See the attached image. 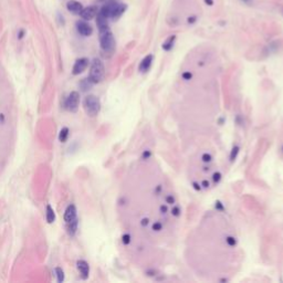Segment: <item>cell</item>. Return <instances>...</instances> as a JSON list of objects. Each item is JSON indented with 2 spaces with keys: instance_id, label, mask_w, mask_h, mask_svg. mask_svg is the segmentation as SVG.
<instances>
[{
  "instance_id": "cell-1",
  "label": "cell",
  "mask_w": 283,
  "mask_h": 283,
  "mask_svg": "<svg viewBox=\"0 0 283 283\" xmlns=\"http://www.w3.org/2000/svg\"><path fill=\"white\" fill-rule=\"evenodd\" d=\"M104 75H105V68L102 60L98 58L93 59V61L91 62V67H90L89 76H87L89 80L93 84H98L103 81Z\"/></svg>"
},
{
  "instance_id": "cell-2",
  "label": "cell",
  "mask_w": 283,
  "mask_h": 283,
  "mask_svg": "<svg viewBox=\"0 0 283 283\" xmlns=\"http://www.w3.org/2000/svg\"><path fill=\"white\" fill-rule=\"evenodd\" d=\"M83 108L86 113V115L90 117H95L98 115V113L101 111V101L96 95L89 94L84 97L83 100Z\"/></svg>"
},
{
  "instance_id": "cell-3",
  "label": "cell",
  "mask_w": 283,
  "mask_h": 283,
  "mask_svg": "<svg viewBox=\"0 0 283 283\" xmlns=\"http://www.w3.org/2000/svg\"><path fill=\"white\" fill-rule=\"evenodd\" d=\"M100 46L105 53H113L115 50V39L111 30L100 33Z\"/></svg>"
},
{
  "instance_id": "cell-4",
  "label": "cell",
  "mask_w": 283,
  "mask_h": 283,
  "mask_svg": "<svg viewBox=\"0 0 283 283\" xmlns=\"http://www.w3.org/2000/svg\"><path fill=\"white\" fill-rule=\"evenodd\" d=\"M79 105H80V93H79L78 91H72V92L68 95V97L65 98L64 107H65L69 112L75 113V112H78Z\"/></svg>"
},
{
  "instance_id": "cell-5",
  "label": "cell",
  "mask_w": 283,
  "mask_h": 283,
  "mask_svg": "<svg viewBox=\"0 0 283 283\" xmlns=\"http://www.w3.org/2000/svg\"><path fill=\"white\" fill-rule=\"evenodd\" d=\"M90 64V60L87 58H80L75 61L74 64H73L72 68V74L73 75H79L83 73L86 68L89 67Z\"/></svg>"
},
{
  "instance_id": "cell-6",
  "label": "cell",
  "mask_w": 283,
  "mask_h": 283,
  "mask_svg": "<svg viewBox=\"0 0 283 283\" xmlns=\"http://www.w3.org/2000/svg\"><path fill=\"white\" fill-rule=\"evenodd\" d=\"M76 218H78V209H76L74 204H70V205H68L65 210H64L63 215L64 221H65V223H68L70 221H73Z\"/></svg>"
},
{
  "instance_id": "cell-7",
  "label": "cell",
  "mask_w": 283,
  "mask_h": 283,
  "mask_svg": "<svg viewBox=\"0 0 283 283\" xmlns=\"http://www.w3.org/2000/svg\"><path fill=\"white\" fill-rule=\"evenodd\" d=\"M76 269H78L80 277L82 280H87L90 277V266L85 260L76 261Z\"/></svg>"
},
{
  "instance_id": "cell-8",
  "label": "cell",
  "mask_w": 283,
  "mask_h": 283,
  "mask_svg": "<svg viewBox=\"0 0 283 283\" xmlns=\"http://www.w3.org/2000/svg\"><path fill=\"white\" fill-rule=\"evenodd\" d=\"M97 7L96 6H90L86 7V8H83L82 11L80 12V16L83 20L85 21H90L92 20L93 18H95L96 15H97Z\"/></svg>"
},
{
  "instance_id": "cell-9",
  "label": "cell",
  "mask_w": 283,
  "mask_h": 283,
  "mask_svg": "<svg viewBox=\"0 0 283 283\" xmlns=\"http://www.w3.org/2000/svg\"><path fill=\"white\" fill-rule=\"evenodd\" d=\"M76 30L82 37H90L93 33V28L83 20L76 22Z\"/></svg>"
},
{
  "instance_id": "cell-10",
  "label": "cell",
  "mask_w": 283,
  "mask_h": 283,
  "mask_svg": "<svg viewBox=\"0 0 283 283\" xmlns=\"http://www.w3.org/2000/svg\"><path fill=\"white\" fill-rule=\"evenodd\" d=\"M153 61H154V55L153 54H147L146 57H145L143 60L141 61V63H139L138 65V71L139 73H146L149 71L150 67H152V64H153Z\"/></svg>"
},
{
  "instance_id": "cell-11",
  "label": "cell",
  "mask_w": 283,
  "mask_h": 283,
  "mask_svg": "<svg viewBox=\"0 0 283 283\" xmlns=\"http://www.w3.org/2000/svg\"><path fill=\"white\" fill-rule=\"evenodd\" d=\"M126 8L127 7H126L125 3L115 2V5H114V7H113V10H112V13H111L110 19H112V20H117V19H119V18L125 12Z\"/></svg>"
},
{
  "instance_id": "cell-12",
  "label": "cell",
  "mask_w": 283,
  "mask_h": 283,
  "mask_svg": "<svg viewBox=\"0 0 283 283\" xmlns=\"http://www.w3.org/2000/svg\"><path fill=\"white\" fill-rule=\"evenodd\" d=\"M107 18H105L104 16H102L101 13H98L96 15V24H97V28H98V31H100V33L101 32H104V31H107V30H110V26H108V22H107Z\"/></svg>"
},
{
  "instance_id": "cell-13",
  "label": "cell",
  "mask_w": 283,
  "mask_h": 283,
  "mask_svg": "<svg viewBox=\"0 0 283 283\" xmlns=\"http://www.w3.org/2000/svg\"><path fill=\"white\" fill-rule=\"evenodd\" d=\"M67 9L70 12L75 13V15H80V12L82 11L83 6L80 1H76V0H70L67 3Z\"/></svg>"
},
{
  "instance_id": "cell-14",
  "label": "cell",
  "mask_w": 283,
  "mask_h": 283,
  "mask_svg": "<svg viewBox=\"0 0 283 283\" xmlns=\"http://www.w3.org/2000/svg\"><path fill=\"white\" fill-rule=\"evenodd\" d=\"M65 226H67L68 234H69L70 237H74L79 229V218L74 219L73 221H70V222L65 223Z\"/></svg>"
},
{
  "instance_id": "cell-15",
  "label": "cell",
  "mask_w": 283,
  "mask_h": 283,
  "mask_svg": "<svg viewBox=\"0 0 283 283\" xmlns=\"http://www.w3.org/2000/svg\"><path fill=\"white\" fill-rule=\"evenodd\" d=\"M175 41H176V35H175L168 37L167 39H166V41H165L164 43H163V46H162L163 50H164V51H171V50L174 48Z\"/></svg>"
},
{
  "instance_id": "cell-16",
  "label": "cell",
  "mask_w": 283,
  "mask_h": 283,
  "mask_svg": "<svg viewBox=\"0 0 283 283\" xmlns=\"http://www.w3.org/2000/svg\"><path fill=\"white\" fill-rule=\"evenodd\" d=\"M46 219L48 223H53L55 221V212L50 205H46Z\"/></svg>"
},
{
  "instance_id": "cell-17",
  "label": "cell",
  "mask_w": 283,
  "mask_h": 283,
  "mask_svg": "<svg viewBox=\"0 0 283 283\" xmlns=\"http://www.w3.org/2000/svg\"><path fill=\"white\" fill-rule=\"evenodd\" d=\"M69 135H70L69 127H62L60 133H59V141L61 143H65L68 141V138H69Z\"/></svg>"
},
{
  "instance_id": "cell-18",
  "label": "cell",
  "mask_w": 283,
  "mask_h": 283,
  "mask_svg": "<svg viewBox=\"0 0 283 283\" xmlns=\"http://www.w3.org/2000/svg\"><path fill=\"white\" fill-rule=\"evenodd\" d=\"M239 153H240V146H238V145H234L233 147L231 148L230 155H229V159H230L231 163L236 162V159L238 158V155H239Z\"/></svg>"
},
{
  "instance_id": "cell-19",
  "label": "cell",
  "mask_w": 283,
  "mask_h": 283,
  "mask_svg": "<svg viewBox=\"0 0 283 283\" xmlns=\"http://www.w3.org/2000/svg\"><path fill=\"white\" fill-rule=\"evenodd\" d=\"M79 85H80V87L82 89V91H84V92H85V91H89V90L91 89V87H92L94 84L90 81L89 78H86V79H82L81 82L79 83Z\"/></svg>"
},
{
  "instance_id": "cell-20",
  "label": "cell",
  "mask_w": 283,
  "mask_h": 283,
  "mask_svg": "<svg viewBox=\"0 0 283 283\" xmlns=\"http://www.w3.org/2000/svg\"><path fill=\"white\" fill-rule=\"evenodd\" d=\"M54 271H55V275H57V281H58L59 283H62L64 281V277H65L64 271L62 270V268L57 266V268L54 269Z\"/></svg>"
},
{
  "instance_id": "cell-21",
  "label": "cell",
  "mask_w": 283,
  "mask_h": 283,
  "mask_svg": "<svg viewBox=\"0 0 283 283\" xmlns=\"http://www.w3.org/2000/svg\"><path fill=\"white\" fill-rule=\"evenodd\" d=\"M171 214V216L178 218V217H180V215H182V209H180V207H179L178 205H173Z\"/></svg>"
},
{
  "instance_id": "cell-22",
  "label": "cell",
  "mask_w": 283,
  "mask_h": 283,
  "mask_svg": "<svg viewBox=\"0 0 283 283\" xmlns=\"http://www.w3.org/2000/svg\"><path fill=\"white\" fill-rule=\"evenodd\" d=\"M221 179H222V174L220 173V171H215L212 174V182H214L215 185L219 184Z\"/></svg>"
},
{
  "instance_id": "cell-23",
  "label": "cell",
  "mask_w": 283,
  "mask_h": 283,
  "mask_svg": "<svg viewBox=\"0 0 283 283\" xmlns=\"http://www.w3.org/2000/svg\"><path fill=\"white\" fill-rule=\"evenodd\" d=\"M226 243H227L229 247H236L238 241H237V239L234 237H232V236H228V237H226Z\"/></svg>"
},
{
  "instance_id": "cell-24",
  "label": "cell",
  "mask_w": 283,
  "mask_h": 283,
  "mask_svg": "<svg viewBox=\"0 0 283 283\" xmlns=\"http://www.w3.org/2000/svg\"><path fill=\"white\" fill-rule=\"evenodd\" d=\"M201 160H202V163H205V164H210V163L212 162V156H211V154L204 153L201 155Z\"/></svg>"
},
{
  "instance_id": "cell-25",
  "label": "cell",
  "mask_w": 283,
  "mask_h": 283,
  "mask_svg": "<svg viewBox=\"0 0 283 283\" xmlns=\"http://www.w3.org/2000/svg\"><path fill=\"white\" fill-rule=\"evenodd\" d=\"M163 223L160 221H155V222L152 225V230L155 231V232H159V231L163 230Z\"/></svg>"
},
{
  "instance_id": "cell-26",
  "label": "cell",
  "mask_w": 283,
  "mask_h": 283,
  "mask_svg": "<svg viewBox=\"0 0 283 283\" xmlns=\"http://www.w3.org/2000/svg\"><path fill=\"white\" fill-rule=\"evenodd\" d=\"M130 240H132V238H130V233H124L122 236V242H123L124 246H128L130 243Z\"/></svg>"
},
{
  "instance_id": "cell-27",
  "label": "cell",
  "mask_w": 283,
  "mask_h": 283,
  "mask_svg": "<svg viewBox=\"0 0 283 283\" xmlns=\"http://www.w3.org/2000/svg\"><path fill=\"white\" fill-rule=\"evenodd\" d=\"M165 201H166V204L167 205H175L176 204V198L173 196V195H167V196L165 197Z\"/></svg>"
},
{
  "instance_id": "cell-28",
  "label": "cell",
  "mask_w": 283,
  "mask_h": 283,
  "mask_svg": "<svg viewBox=\"0 0 283 283\" xmlns=\"http://www.w3.org/2000/svg\"><path fill=\"white\" fill-rule=\"evenodd\" d=\"M182 80H185V81H189V80H191V78H193V73L189 72V71H186V72H184L182 74Z\"/></svg>"
},
{
  "instance_id": "cell-29",
  "label": "cell",
  "mask_w": 283,
  "mask_h": 283,
  "mask_svg": "<svg viewBox=\"0 0 283 283\" xmlns=\"http://www.w3.org/2000/svg\"><path fill=\"white\" fill-rule=\"evenodd\" d=\"M215 208H216L217 210L223 211V210H225V206H223V204H222L221 201H219V200H217V201L215 202Z\"/></svg>"
},
{
  "instance_id": "cell-30",
  "label": "cell",
  "mask_w": 283,
  "mask_h": 283,
  "mask_svg": "<svg viewBox=\"0 0 283 283\" xmlns=\"http://www.w3.org/2000/svg\"><path fill=\"white\" fill-rule=\"evenodd\" d=\"M152 157V152L150 150H144L142 154V159H149Z\"/></svg>"
},
{
  "instance_id": "cell-31",
  "label": "cell",
  "mask_w": 283,
  "mask_h": 283,
  "mask_svg": "<svg viewBox=\"0 0 283 283\" xmlns=\"http://www.w3.org/2000/svg\"><path fill=\"white\" fill-rule=\"evenodd\" d=\"M159 211H160V214H162V215H166V214H167V211H168L167 204H166V205H162V206H160V207H159Z\"/></svg>"
},
{
  "instance_id": "cell-32",
  "label": "cell",
  "mask_w": 283,
  "mask_h": 283,
  "mask_svg": "<svg viewBox=\"0 0 283 283\" xmlns=\"http://www.w3.org/2000/svg\"><path fill=\"white\" fill-rule=\"evenodd\" d=\"M191 185H193V188H194V189H195L196 191H200V190H201V188H202V187H201V185H200L199 182H193V184H191Z\"/></svg>"
},
{
  "instance_id": "cell-33",
  "label": "cell",
  "mask_w": 283,
  "mask_h": 283,
  "mask_svg": "<svg viewBox=\"0 0 283 283\" xmlns=\"http://www.w3.org/2000/svg\"><path fill=\"white\" fill-rule=\"evenodd\" d=\"M149 225V219L148 218H143V219L141 220V226L142 227H147V226Z\"/></svg>"
},
{
  "instance_id": "cell-34",
  "label": "cell",
  "mask_w": 283,
  "mask_h": 283,
  "mask_svg": "<svg viewBox=\"0 0 283 283\" xmlns=\"http://www.w3.org/2000/svg\"><path fill=\"white\" fill-rule=\"evenodd\" d=\"M24 35H26V31L23 29H20L18 31V40H22Z\"/></svg>"
},
{
  "instance_id": "cell-35",
  "label": "cell",
  "mask_w": 283,
  "mask_h": 283,
  "mask_svg": "<svg viewBox=\"0 0 283 283\" xmlns=\"http://www.w3.org/2000/svg\"><path fill=\"white\" fill-rule=\"evenodd\" d=\"M200 185H201L202 188H209V186H210V182H209L207 179H204V180L200 182Z\"/></svg>"
},
{
  "instance_id": "cell-36",
  "label": "cell",
  "mask_w": 283,
  "mask_h": 283,
  "mask_svg": "<svg viewBox=\"0 0 283 283\" xmlns=\"http://www.w3.org/2000/svg\"><path fill=\"white\" fill-rule=\"evenodd\" d=\"M5 121H6V116L3 115V114H0V124H3Z\"/></svg>"
},
{
  "instance_id": "cell-37",
  "label": "cell",
  "mask_w": 283,
  "mask_h": 283,
  "mask_svg": "<svg viewBox=\"0 0 283 283\" xmlns=\"http://www.w3.org/2000/svg\"><path fill=\"white\" fill-rule=\"evenodd\" d=\"M194 21H196V17L188 18V23H194Z\"/></svg>"
},
{
  "instance_id": "cell-38",
  "label": "cell",
  "mask_w": 283,
  "mask_h": 283,
  "mask_svg": "<svg viewBox=\"0 0 283 283\" xmlns=\"http://www.w3.org/2000/svg\"><path fill=\"white\" fill-rule=\"evenodd\" d=\"M205 2L207 3V5H209V6H212V5H214V1H212V0H205Z\"/></svg>"
},
{
  "instance_id": "cell-39",
  "label": "cell",
  "mask_w": 283,
  "mask_h": 283,
  "mask_svg": "<svg viewBox=\"0 0 283 283\" xmlns=\"http://www.w3.org/2000/svg\"><path fill=\"white\" fill-rule=\"evenodd\" d=\"M243 1H244L246 3H249V2H250V0H243Z\"/></svg>"
},
{
  "instance_id": "cell-40",
  "label": "cell",
  "mask_w": 283,
  "mask_h": 283,
  "mask_svg": "<svg viewBox=\"0 0 283 283\" xmlns=\"http://www.w3.org/2000/svg\"><path fill=\"white\" fill-rule=\"evenodd\" d=\"M281 150H282V153H283V145H282V147H281Z\"/></svg>"
}]
</instances>
